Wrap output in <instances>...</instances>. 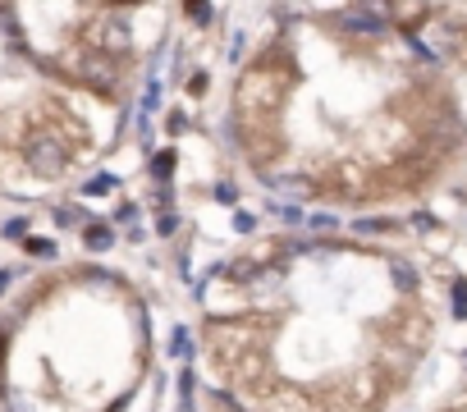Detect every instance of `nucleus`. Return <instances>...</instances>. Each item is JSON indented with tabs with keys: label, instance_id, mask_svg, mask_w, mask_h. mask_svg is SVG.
Instances as JSON below:
<instances>
[{
	"label": "nucleus",
	"instance_id": "obj_1",
	"mask_svg": "<svg viewBox=\"0 0 467 412\" xmlns=\"http://www.w3.org/2000/svg\"><path fill=\"white\" fill-rule=\"evenodd\" d=\"M284 96H289L284 69L257 64V69H248V74L233 83V110H238V120H248V124H270V115L284 105Z\"/></svg>",
	"mask_w": 467,
	"mask_h": 412
},
{
	"label": "nucleus",
	"instance_id": "obj_2",
	"mask_svg": "<svg viewBox=\"0 0 467 412\" xmlns=\"http://www.w3.org/2000/svg\"><path fill=\"white\" fill-rule=\"evenodd\" d=\"M23 165L33 174H42V179H60L64 170L74 165V142L64 137L55 124H33V129L23 133Z\"/></svg>",
	"mask_w": 467,
	"mask_h": 412
},
{
	"label": "nucleus",
	"instance_id": "obj_3",
	"mask_svg": "<svg viewBox=\"0 0 467 412\" xmlns=\"http://www.w3.org/2000/svg\"><path fill=\"white\" fill-rule=\"evenodd\" d=\"M83 42L96 46V51H105V55H115V60H124V55L133 51V18H129V9H101V14L87 23Z\"/></svg>",
	"mask_w": 467,
	"mask_h": 412
},
{
	"label": "nucleus",
	"instance_id": "obj_4",
	"mask_svg": "<svg viewBox=\"0 0 467 412\" xmlns=\"http://www.w3.org/2000/svg\"><path fill=\"white\" fill-rule=\"evenodd\" d=\"M69 69H74V78L83 87H92V92H101V96H115L120 92V60L115 55H105V51H96V46H78V51L69 55Z\"/></svg>",
	"mask_w": 467,
	"mask_h": 412
},
{
	"label": "nucleus",
	"instance_id": "obj_5",
	"mask_svg": "<svg viewBox=\"0 0 467 412\" xmlns=\"http://www.w3.org/2000/svg\"><path fill=\"white\" fill-rule=\"evenodd\" d=\"M463 46H467V28L459 23V18H449V14H435L431 23H426V33L417 37V51H422L431 64L454 60Z\"/></svg>",
	"mask_w": 467,
	"mask_h": 412
},
{
	"label": "nucleus",
	"instance_id": "obj_6",
	"mask_svg": "<svg viewBox=\"0 0 467 412\" xmlns=\"http://www.w3.org/2000/svg\"><path fill=\"white\" fill-rule=\"evenodd\" d=\"M339 28L362 37L385 33V28H394V0H348V9L339 14Z\"/></svg>",
	"mask_w": 467,
	"mask_h": 412
},
{
	"label": "nucleus",
	"instance_id": "obj_7",
	"mask_svg": "<svg viewBox=\"0 0 467 412\" xmlns=\"http://www.w3.org/2000/svg\"><path fill=\"white\" fill-rule=\"evenodd\" d=\"M105 243H110V229L92 224V229H87V248H105Z\"/></svg>",
	"mask_w": 467,
	"mask_h": 412
},
{
	"label": "nucleus",
	"instance_id": "obj_8",
	"mask_svg": "<svg viewBox=\"0 0 467 412\" xmlns=\"http://www.w3.org/2000/svg\"><path fill=\"white\" fill-rule=\"evenodd\" d=\"M170 165H174V151H161V156H156V161H151V170H156V174H161V179H165V174H170Z\"/></svg>",
	"mask_w": 467,
	"mask_h": 412
},
{
	"label": "nucleus",
	"instance_id": "obj_9",
	"mask_svg": "<svg viewBox=\"0 0 467 412\" xmlns=\"http://www.w3.org/2000/svg\"><path fill=\"white\" fill-rule=\"evenodd\" d=\"M188 14H192V18H197V23H211V9H207V5H202V0H188Z\"/></svg>",
	"mask_w": 467,
	"mask_h": 412
},
{
	"label": "nucleus",
	"instance_id": "obj_10",
	"mask_svg": "<svg viewBox=\"0 0 467 412\" xmlns=\"http://www.w3.org/2000/svg\"><path fill=\"white\" fill-rule=\"evenodd\" d=\"M110 183H115V179H110V174H96V179H92V183H87V188H83V193H110Z\"/></svg>",
	"mask_w": 467,
	"mask_h": 412
},
{
	"label": "nucleus",
	"instance_id": "obj_11",
	"mask_svg": "<svg viewBox=\"0 0 467 412\" xmlns=\"http://www.w3.org/2000/svg\"><path fill=\"white\" fill-rule=\"evenodd\" d=\"M28 252H37V257H51V243H46V239H28Z\"/></svg>",
	"mask_w": 467,
	"mask_h": 412
},
{
	"label": "nucleus",
	"instance_id": "obj_12",
	"mask_svg": "<svg viewBox=\"0 0 467 412\" xmlns=\"http://www.w3.org/2000/svg\"><path fill=\"white\" fill-rule=\"evenodd\" d=\"M454 293H459V298H454V311H459V316H467V284H459Z\"/></svg>",
	"mask_w": 467,
	"mask_h": 412
},
{
	"label": "nucleus",
	"instance_id": "obj_13",
	"mask_svg": "<svg viewBox=\"0 0 467 412\" xmlns=\"http://www.w3.org/2000/svg\"><path fill=\"white\" fill-rule=\"evenodd\" d=\"M188 92H192V96H202V92H207V74H192V83H188Z\"/></svg>",
	"mask_w": 467,
	"mask_h": 412
}]
</instances>
